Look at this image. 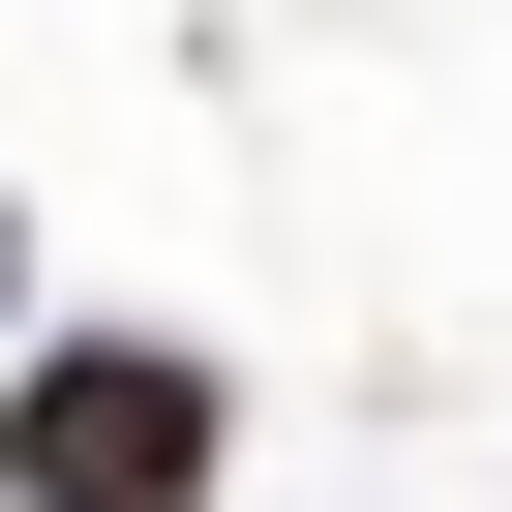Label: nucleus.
<instances>
[{"label":"nucleus","instance_id":"nucleus-2","mask_svg":"<svg viewBox=\"0 0 512 512\" xmlns=\"http://www.w3.org/2000/svg\"><path fill=\"white\" fill-rule=\"evenodd\" d=\"M0 362H31V211H0Z\"/></svg>","mask_w":512,"mask_h":512},{"label":"nucleus","instance_id":"nucleus-1","mask_svg":"<svg viewBox=\"0 0 512 512\" xmlns=\"http://www.w3.org/2000/svg\"><path fill=\"white\" fill-rule=\"evenodd\" d=\"M241 482V392L181 332H31L0 362V512H211Z\"/></svg>","mask_w":512,"mask_h":512}]
</instances>
